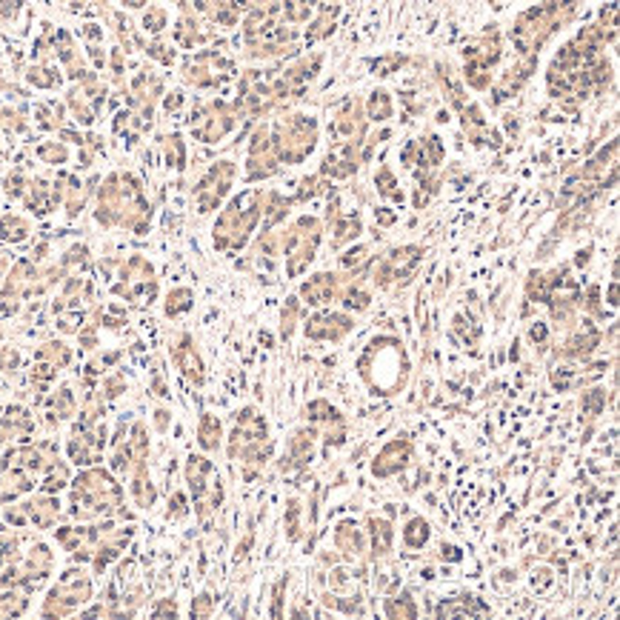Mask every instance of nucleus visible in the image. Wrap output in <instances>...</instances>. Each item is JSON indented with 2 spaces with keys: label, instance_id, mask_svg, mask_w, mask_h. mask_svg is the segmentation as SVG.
Listing matches in <instances>:
<instances>
[{
  "label": "nucleus",
  "instance_id": "1",
  "mask_svg": "<svg viewBox=\"0 0 620 620\" xmlns=\"http://www.w3.org/2000/svg\"><path fill=\"white\" fill-rule=\"evenodd\" d=\"M426 538H429V529H426V523H423V520H415V523L406 529V541H409L412 546H423V543H426Z\"/></svg>",
  "mask_w": 620,
  "mask_h": 620
}]
</instances>
